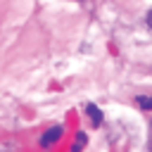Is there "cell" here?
Returning a JSON list of instances; mask_svg holds the SVG:
<instances>
[{
	"mask_svg": "<svg viewBox=\"0 0 152 152\" xmlns=\"http://www.w3.org/2000/svg\"><path fill=\"white\" fill-rule=\"evenodd\" d=\"M86 114H88V119H90V124H93L95 128L102 124V112H100V107H97V104L88 102V104H86Z\"/></svg>",
	"mask_w": 152,
	"mask_h": 152,
	"instance_id": "cell-2",
	"label": "cell"
},
{
	"mask_svg": "<svg viewBox=\"0 0 152 152\" xmlns=\"http://www.w3.org/2000/svg\"><path fill=\"white\" fill-rule=\"evenodd\" d=\"M135 102H138V107H142V109H152V97H150V95H138Z\"/></svg>",
	"mask_w": 152,
	"mask_h": 152,
	"instance_id": "cell-4",
	"label": "cell"
},
{
	"mask_svg": "<svg viewBox=\"0 0 152 152\" xmlns=\"http://www.w3.org/2000/svg\"><path fill=\"white\" fill-rule=\"evenodd\" d=\"M86 145H88V135H86V131H78L74 142H71V152H83Z\"/></svg>",
	"mask_w": 152,
	"mask_h": 152,
	"instance_id": "cell-3",
	"label": "cell"
},
{
	"mask_svg": "<svg viewBox=\"0 0 152 152\" xmlns=\"http://www.w3.org/2000/svg\"><path fill=\"white\" fill-rule=\"evenodd\" d=\"M62 133H64V128L62 126H52V128H48L43 135H40V147H48V145H55L59 138H62Z\"/></svg>",
	"mask_w": 152,
	"mask_h": 152,
	"instance_id": "cell-1",
	"label": "cell"
},
{
	"mask_svg": "<svg viewBox=\"0 0 152 152\" xmlns=\"http://www.w3.org/2000/svg\"><path fill=\"white\" fill-rule=\"evenodd\" d=\"M145 21H147V26H150V28H152V10H150V12H147V17H145Z\"/></svg>",
	"mask_w": 152,
	"mask_h": 152,
	"instance_id": "cell-5",
	"label": "cell"
}]
</instances>
